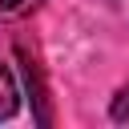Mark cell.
<instances>
[{
    "instance_id": "3",
    "label": "cell",
    "mask_w": 129,
    "mask_h": 129,
    "mask_svg": "<svg viewBox=\"0 0 129 129\" xmlns=\"http://www.w3.org/2000/svg\"><path fill=\"white\" fill-rule=\"evenodd\" d=\"M113 121H129V89H121L113 97Z\"/></svg>"
},
{
    "instance_id": "2",
    "label": "cell",
    "mask_w": 129,
    "mask_h": 129,
    "mask_svg": "<svg viewBox=\"0 0 129 129\" xmlns=\"http://www.w3.org/2000/svg\"><path fill=\"white\" fill-rule=\"evenodd\" d=\"M40 4H44V0H0V24H8V20H24V16H32Z\"/></svg>"
},
{
    "instance_id": "1",
    "label": "cell",
    "mask_w": 129,
    "mask_h": 129,
    "mask_svg": "<svg viewBox=\"0 0 129 129\" xmlns=\"http://www.w3.org/2000/svg\"><path fill=\"white\" fill-rule=\"evenodd\" d=\"M16 109H20V89H16V77H12V69L0 60V121H8Z\"/></svg>"
}]
</instances>
